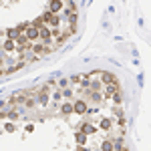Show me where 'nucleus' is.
Masks as SVG:
<instances>
[{
    "label": "nucleus",
    "mask_w": 151,
    "mask_h": 151,
    "mask_svg": "<svg viewBox=\"0 0 151 151\" xmlns=\"http://www.w3.org/2000/svg\"><path fill=\"white\" fill-rule=\"evenodd\" d=\"M38 34H40V38H42V40H44V42H48V40H50V38H52V32H50V30H48V28H46V26H42V28H40V30H38Z\"/></svg>",
    "instance_id": "1"
},
{
    "label": "nucleus",
    "mask_w": 151,
    "mask_h": 151,
    "mask_svg": "<svg viewBox=\"0 0 151 151\" xmlns=\"http://www.w3.org/2000/svg\"><path fill=\"white\" fill-rule=\"evenodd\" d=\"M48 6H50V8H48V12H50V14H57V12H59V10L63 8V2H59V0H54V2H50Z\"/></svg>",
    "instance_id": "2"
},
{
    "label": "nucleus",
    "mask_w": 151,
    "mask_h": 151,
    "mask_svg": "<svg viewBox=\"0 0 151 151\" xmlns=\"http://www.w3.org/2000/svg\"><path fill=\"white\" fill-rule=\"evenodd\" d=\"M73 111H77V113H87V105H85V101H77L75 105H73Z\"/></svg>",
    "instance_id": "3"
},
{
    "label": "nucleus",
    "mask_w": 151,
    "mask_h": 151,
    "mask_svg": "<svg viewBox=\"0 0 151 151\" xmlns=\"http://www.w3.org/2000/svg\"><path fill=\"white\" fill-rule=\"evenodd\" d=\"M18 37H20V32H18L16 28H10V30H8V40H14V42H16Z\"/></svg>",
    "instance_id": "4"
},
{
    "label": "nucleus",
    "mask_w": 151,
    "mask_h": 151,
    "mask_svg": "<svg viewBox=\"0 0 151 151\" xmlns=\"http://www.w3.org/2000/svg\"><path fill=\"white\" fill-rule=\"evenodd\" d=\"M77 143L83 147V145L87 143V135H85V133H77Z\"/></svg>",
    "instance_id": "5"
},
{
    "label": "nucleus",
    "mask_w": 151,
    "mask_h": 151,
    "mask_svg": "<svg viewBox=\"0 0 151 151\" xmlns=\"http://www.w3.org/2000/svg\"><path fill=\"white\" fill-rule=\"evenodd\" d=\"M103 83L111 85V83H115V77L111 75V73H103Z\"/></svg>",
    "instance_id": "6"
},
{
    "label": "nucleus",
    "mask_w": 151,
    "mask_h": 151,
    "mask_svg": "<svg viewBox=\"0 0 151 151\" xmlns=\"http://www.w3.org/2000/svg\"><path fill=\"white\" fill-rule=\"evenodd\" d=\"M101 151H113V141H103Z\"/></svg>",
    "instance_id": "7"
},
{
    "label": "nucleus",
    "mask_w": 151,
    "mask_h": 151,
    "mask_svg": "<svg viewBox=\"0 0 151 151\" xmlns=\"http://www.w3.org/2000/svg\"><path fill=\"white\" fill-rule=\"evenodd\" d=\"M4 48H6V50H14V48H16V42H14V40H6V42H4Z\"/></svg>",
    "instance_id": "8"
},
{
    "label": "nucleus",
    "mask_w": 151,
    "mask_h": 151,
    "mask_svg": "<svg viewBox=\"0 0 151 151\" xmlns=\"http://www.w3.org/2000/svg\"><path fill=\"white\" fill-rule=\"evenodd\" d=\"M101 127L103 129H111V119H103L101 121Z\"/></svg>",
    "instance_id": "9"
},
{
    "label": "nucleus",
    "mask_w": 151,
    "mask_h": 151,
    "mask_svg": "<svg viewBox=\"0 0 151 151\" xmlns=\"http://www.w3.org/2000/svg\"><path fill=\"white\" fill-rule=\"evenodd\" d=\"M95 131H97V129H95L93 125H85V127H83V133H95Z\"/></svg>",
    "instance_id": "10"
},
{
    "label": "nucleus",
    "mask_w": 151,
    "mask_h": 151,
    "mask_svg": "<svg viewBox=\"0 0 151 151\" xmlns=\"http://www.w3.org/2000/svg\"><path fill=\"white\" fill-rule=\"evenodd\" d=\"M71 111H73V105H69V103H65V105H63V113H65V115H69V113H71Z\"/></svg>",
    "instance_id": "11"
},
{
    "label": "nucleus",
    "mask_w": 151,
    "mask_h": 151,
    "mask_svg": "<svg viewBox=\"0 0 151 151\" xmlns=\"http://www.w3.org/2000/svg\"><path fill=\"white\" fill-rule=\"evenodd\" d=\"M107 93H109V95H115V93H117V87H115L113 83H111V85H107Z\"/></svg>",
    "instance_id": "12"
},
{
    "label": "nucleus",
    "mask_w": 151,
    "mask_h": 151,
    "mask_svg": "<svg viewBox=\"0 0 151 151\" xmlns=\"http://www.w3.org/2000/svg\"><path fill=\"white\" fill-rule=\"evenodd\" d=\"M8 117H10V119H12V121H16V119H18V113H16V111H12V113L8 115Z\"/></svg>",
    "instance_id": "13"
},
{
    "label": "nucleus",
    "mask_w": 151,
    "mask_h": 151,
    "mask_svg": "<svg viewBox=\"0 0 151 151\" xmlns=\"http://www.w3.org/2000/svg\"><path fill=\"white\" fill-rule=\"evenodd\" d=\"M59 85H61V87H63V89H65V87H67V85H69V79H63V81H61V83H59Z\"/></svg>",
    "instance_id": "14"
},
{
    "label": "nucleus",
    "mask_w": 151,
    "mask_h": 151,
    "mask_svg": "<svg viewBox=\"0 0 151 151\" xmlns=\"http://www.w3.org/2000/svg\"><path fill=\"white\" fill-rule=\"evenodd\" d=\"M6 131H10V133H12V131H14V125H12V123H8V125H6Z\"/></svg>",
    "instance_id": "15"
},
{
    "label": "nucleus",
    "mask_w": 151,
    "mask_h": 151,
    "mask_svg": "<svg viewBox=\"0 0 151 151\" xmlns=\"http://www.w3.org/2000/svg\"><path fill=\"white\" fill-rule=\"evenodd\" d=\"M113 101H115V103H117V105H119V103H121V97H119V95H117V93H115V97H113Z\"/></svg>",
    "instance_id": "16"
},
{
    "label": "nucleus",
    "mask_w": 151,
    "mask_h": 151,
    "mask_svg": "<svg viewBox=\"0 0 151 151\" xmlns=\"http://www.w3.org/2000/svg\"><path fill=\"white\" fill-rule=\"evenodd\" d=\"M77 151H87V149H85V147H81V149H77Z\"/></svg>",
    "instance_id": "17"
},
{
    "label": "nucleus",
    "mask_w": 151,
    "mask_h": 151,
    "mask_svg": "<svg viewBox=\"0 0 151 151\" xmlns=\"http://www.w3.org/2000/svg\"><path fill=\"white\" fill-rule=\"evenodd\" d=\"M2 105H4V103H2V101H0V107H2Z\"/></svg>",
    "instance_id": "18"
}]
</instances>
